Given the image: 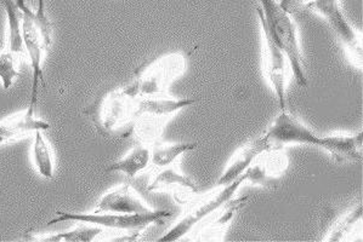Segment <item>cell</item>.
I'll use <instances>...</instances> for the list:
<instances>
[{"label": "cell", "instance_id": "6da1fadb", "mask_svg": "<svg viewBox=\"0 0 363 242\" xmlns=\"http://www.w3.org/2000/svg\"><path fill=\"white\" fill-rule=\"evenodd\" d=\"M264 137L270 146H313L330 151L338 161L362 160V132L322 137L298 117L291 115L287 109L279 112Z\"/></svg>", "mask_w": 363, "mask_h": 242}, {"label": "cell", "instance_id": "7a4b0ae2", "mask_svg": "<svg viewBox=\"0 0 363 242\" xmlns=\"http://www.w3.org/2000/svg\"><path fill=\"white\" fill-rule=\"evenodd\" d=\"M84 114L91 119L97 131L105 136L129 137L141 115V96L135 88H114L97 97Z\"/></svg>", "mask_w": 363, "mask_h": 242}, {"label": "cell", "instance_id": "3957f363", "mask_svg": "<svg viewBox=\"0 0 363 242\" xmlns=\"http://www.w3.org/2000/svg\"><path fill=\"white\" fill-rule=\"evenodd\" d=\"M21 11V32L26 54L32 68V88L28 108L35 110L38 105L40 88H47L43 71V59L52 42V23L47 15L45 0H38L35 10L30 8L25 0H15Z\"/></svg>", "mask_w": 363, "mask_h": 242}, {"label": "cell", "instance_id": "277c9868", "mask_svg": "<svg viewBox=\"0 0 363 242\" xmlns=\"http://www.w3.org/2000/svg\"><path fill=\"white\" fill-rule=\"evenodd\" d=\"M258 13L260 28L271 42L287 57L296 85L300 88L308 86V76L305 71L304 57L301 52L296 22L277 0H258Z\"/></svg>", "mask_w": 363, "mask_h": 242}, {"label": "cell", "instance_id": "5b68a950", "mask_svg": "<svg viewBox=\"0 0 363 242\" xmlns=\"http://www.w3.org/2000/svg\"><path fill=\"white\" fill-rule=\"evenodd\" d=\"M247 180V175H241L233 183L224 187H216L214 190L203 194L201 197L194 199L184 213L182 219L172 226L164 236H162L161 241H177L189 234L194 226H199L201 221H204L211 213L216 212L221 209L228 200H231L237 190L241 188L242 184Z\"/></svg>", "mask_w": 363, "mask_h": 242}, {"label": "cell", "instance_id": "8992f818", "mask_svg": "<svg viewBox=\"0 0 363 242\" xmlns=\"http://www.w3.org/2000/svg\"><path fill=\"white\" fill-rule=\"evenodd\" d=\"M172 216L170 211L165 209H152L146 213H110L95 212L77 213L57 211L56 217L49 221V226L62 221L74 223H88L94 226L118 230H140L156 223H162L164 218Z\"/></svg>", "mask_w": 363, "mask_h": 242}, {"label": "cell", "instance_id": "52a82bcc", "mask_svg": "<svg viewBox=\"0 0 363 242\" xmlns=\"http://www.w3.org/2000/svg\"><path fill=\"white\" fill-rule=\"evenodd\" d=\"M8 20V39L0 52V83L5 90L11 88L21 76L22 66L27 59L21 32V11L15 0H1Z\"/></svg>", "mask_w": 363, "mask_h": 242}, {"label": "cell", "instance_id": "ba28073f", "mask_svg": "<svg viewBox=\"0 0 363 242\" xmlns=\"http://www.w3.org/2000/svg\"><path fill=\"white\" fill-rule=\"evenodd\" d=\"M310 11L320 15L330 25V30L344 46L347 57L356 68H362V42L359 33L351 25L342 11L339 0H310L306 3Z\"/></svg>", "mask_w": 363, "mask_h": 242}, {"label": "cell", "instance_id": "9c48e42d", "mask_svg": "<svg viewBox=\"0 0 363 242\" xmlns=\"http://www.w3.org/2000/svg\"><path fill=\"white\" fill-rule=\"evenodd\" d=\"M185 68V59L182 54L163 56L136 71L138 76L133 88L140 96H161L170 83L182 76Z\"/></svg>", "mask_w": 363, "mask_h": 242}, {"label": "cell", "instance_id": "30bf717a", "mask_svg": "<svg viewBox=\"0 0 363 242\" xmlns=\"http://www.w3.org/2000/svg\"><path fill=\"white\" fill-rule=\"evenodd\" d=\"M287 168V154L283 151L282 146H269L245 171V182H250L253 185L272 188L274 184L282 180Z\"/></svg>", "mask_w": 363, "mask_h": 242}, {"label": "cell", "instance_id": "8fae6325", "mask_svg": "<svg viewBox=\"0 0 363 242\" xmlns=\"http://www.w3.org/2000/svg\"><path fill=\"white\" fill-rule=\"evenodd\" d=\"M264 42V71L281 110L287 109V76L289 63L282 51L279 50L267 34L262 33Z\"/></svg>", "mask_w": 363, "mask_h": 242}, {"label": "cell", "instance_id": "7c38bea8", "mask_svg": "<svg viewBox=\"0 0 363 242\" xmlns=\"http://www.w3.org/2000/svg\"><path fill=\"white\" fill-rule=\"evenodd\" d=\"M152 207L146 204L130 184H122L102 195L96 204V212L146 213Z\"/></svg>", "mask_w": 363, "mask_h": 242}, {"label": "cell", "instance_id": "4fadbf2b", "mask_svg": "<svg viewBox=\"0 0 363 242\" xmlns=\"http://www.w3.org/2000/svg\"><path fill=\"white\" fill-rule=\"evenodd\" d=\"M269 143L264 136L252 139L245 143L241 148H238L233 153L231 159L228 160L224 171L221 172L219 178L216 180V187H224L228 184L233 183L237 178L245 175V172L250 168L254 160L262 154V151L269 148Z\"/></svg>", "mask_w": 363, "mask_h": 242}, {"label": "cell", "instance_id": "5bb4252c", "mask_svg": "<svg viewBox=\"0 0 363 242\" xmlns=\"http://www.w3.org/2000/svg\"><path fill=\"white\" fill-rule=\"evenodd\" d=\"M50 124L44 119L35 117V110L28 108L23 112L9 115L0 120V146L11 142L18 138L26 137L27 134L35 131H48Z\"/></svg>", "mask_w": 363, "mask_h": 242}, {"label": "cell", "instance_id": "9a60e30c", "mask_svg": "<svg viewBox=\"0 0 363 242\" xmlns=\"http://www.w3.org/2000/svg\"><path fill=\"white\" fill-rule=\"evenodd\" d=\"M152 159L151 148L145 144L135 146L122 159L107 167V172H119L128 178H135L136 175L147 168Z\"/></svg>", "mask_w": 363, "mask_h": 242}, {"label": "cell", "instance_id": "2e32d148", "mask_svg": "<svg viewBox=\"0 0 363 242\" xmlns=\"http://www.w3.org/2000/svg\"><path fill=\"white\" fill-rule=\"evenodd\" d=\"M33 165L39 175L45 180H51L55 172V159L50 143L44 137L43 131L34 132L33 146H32Z\"/></svg>", "mask_w": 363, "mask_h": 242}, {"label": "cell", "instance_id": "e0dca14e", "mask_svg": "<svg viewBox=\"0 0 363 242\" xmlns=\"http://www.w3.org/2000/svg\"><path fill=\"white\" fill-rule=\"evenodd\" d=\"M102 226L88 224V223H79L73 229L67 230L64 233H54V234H45L37 238H30L35 241L45 242H89L95 241L100 235L104 233Z\"/></svg>", "mask_w": 363, "mask_h": 242}, {"label": "cell", "instance_id": "ac0fdd59", "mask_svg": "<svg viewBox=\"0 0 363 242\" xmlns=\"http://www.w3.org/2000/svg\"><path fill=\"white\" fill-rule=\"evenodd\" d=\"M174 185H180L192 192H197V187L190 177L182 173L178 167H174L172 165L163 167L162 171L156 173L151 183L148 184L147 189L150 192H152V190H161Z\"/></svg>", "mask_w": 363, "mask_h": 242}, {"label": "cell", "instance_id": "d6986e66", "mask_svg": "<svg viewBox=\"0 0 363 242\" xmlns=\"http://www.w3.org/2000/svg\"><path fill=\"white\" fill-rule=\"evenodd\" d=\"M197 148V143H156L151 148L152 159L151 163L157 167H167L174 163L187 151Z\"/></svg>", "mask_w": 363, "mask_h": 242}, {"label": "cell", "instance_id": "ffe728a7", "mask_svg": "<svg viewBox=\"0 0 363 242\" xmlns=\"http://www.w3.org/2000/svg\"><path fill=\"white\" fill-rule=\"evenodd\" d=\"M362 218V204H359L352 212L347 213L345 217L342 218L340 223H337L334 229L330 233V240L338 241L342 240V235L347 234V231L352 228V226L357 223Z\"/></svg>", "mask_w": 363, "mask_h": 242}, {"label": "cell", "instance_id": "44dd1931", "mask_svg": "<svg viewBox=\"0 0 363 242\" xmlns=\"http://www.w3.org/2000/svg\"><path fill=\"white\" fill-rule=\"evenodd\" d=\"M310 0H279V4L287 10L288 13H291V8L294 3H300V4H306Z\"/></svg>", "mask_w": 363, "mask_h": 242}]
</instances>
